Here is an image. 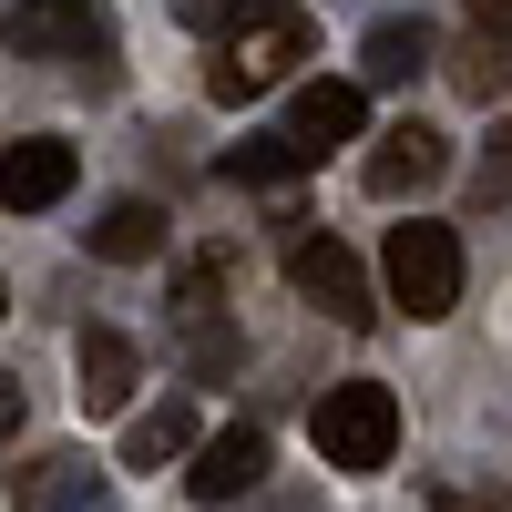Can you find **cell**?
<instances>
[{"label":"cell","mask_w":512,"mask_h":512,"mask_svg":"<svg viewBox=\"0 0 512 512\" xmlns=\"http://www.w3.org/2000/svg\"><path fill=\"white\" fill-rule=\"evenodd\" d=\"M308 52H318V21L297 11V0H256L246 31L226 41V62L205 72V93H216V103H246V93H267V82H287Z\"/></svg>","instance_id":"6da1fadb"},{"label":"cell","mask_w":512,"mask_h":512,"mask_svg":"<svg viewBox=\"0 0 512 512\" xmlns=\"http://www.w3.org/2000/svg\"><path fill=\"white\" fill-rule=\"evenodd\" d=\"M308 441L328 472H390V451H400V400L379 390V379H338V390L308 410Z\"/></svg>","instance_id":"7a4b0ae2"},{"label":"cell","mask_w":512,"mask_h":512,"mask_svg":"<svg viewBox=\"0 0 512 512\" xmlns=\"http://www.w3.org/2000/svg\"><path fill=\"white\" fill-rule=\"evenodd\" d=\"M0 41H11L21 62H72V72L113 82V21H103V0H11V11H0Z\"/></svg>","instance_id":"3957f363"},{"label":"cell","mask_w":512,"mask_h":512,"mask_svg":"<svg viewBox=\"0 0 512 512\" xmlns=\"http://www.w3.org/2000/svg\"><path fill=\"white\" fill-rule=\"evenodd\" d=\"M379 277H390V308H410V318H451V308H461V236L431 226V216H410V226H390Z\"/></svg>","instance_id":"277c9868"},{"label":"cell","mask_w":512,"mask_h":512,"mask_svg":"<svg viewBox=\"0 0 512 512\" xmlns=\"http://www.w3.org/2000/svg\"><path fill=\"white\" fill-rule=\"evenodd\" d=\"M287 287L308 297L328 328H369V318H379V308H369V267H359L338 236H297V246H287Z\"/></svg>","instance_id":"5b68a950"},{"label":"cell","mask_w":512,"mask_h":512,"mask_svg":"<svg viewBox=\"0 0 512 512\" xmlns=\"http://www.w3.org/2000/svg\"><path fill=\"white\" fill-rule=\"evenodd\" d=\"M451 175V134H431V123H390V134H369V164H359V185L379 195V205H410V195H431Z\"/></svg>","instance_id":"8992f818"},{"label":"cell","mask_w":512,"mask_h":512,"mask_svg":"<svg viewBox=\"0 0 512 512\" xmlns=\"http://www.w3.org/2000/svg\"><path fill=\"white\" fill-rule=\"evenodd\" d=\"M277 134L308 154V164L338 154V144H359V134H369V82H297V103H287Z\"/></svg>","instance_id":"52a82bcc"},{"label":"cell","mask_w":512,"mask_h":512,"mask_svg":"<svg viewBox=\"0 0 512 512\" xmlns=\"http://www.w3.org/2000/svg\"><path fill=\"white\" fill-rule=\"evenodd\" d=\"M134 390H144V349L123 328H82L72 338V400L93 420H113V410H134Z\"/></svg>","instance_id":"ba28073f"},{"label":"cell","mask_w":512,"mask_h":512,"mask_svg":"<svg viewBox=\"0 0 512 512\" xmlns=\"http://www.w3.org/2000/svg\"><path fill=\"white\" fill-rule=\"evenodd\" d=\"M62 195H72V144L62 134L0 144V205H11V216H41V205H62Z\"/></svg>","instance_id":"9c48e42d"},{"label":"cell","mask_w":512,"mask_h":512,"mask_svg":"<svg viewBox=\"0 0 512 512\" xmlns=\"http://www.w3.org/2000/svg\"><path fill=\"white\" fill-rule=\"evenodd\" d=\"M256 482H267V431H256V420L216 431V441L185 461V492H195V502H236V492H256Z\"/></svg>","instance_id":"30bf717a"},{"label":"cell","mask_w":512,"mask_h":512,"mask_svg":"<svg viewBox=\"0 0 512 512\" xmlns=\"http://www.w3.org/2000/svg\"><path fill=\"white\" fill-rule=\"evenodd\" d=\"M195 451H205L195 400H154V410L123 420V472H164V461H195Z\"/></svg>","instance_id":"8fae6325"},{"label":"cell","mask_w":512,"mask_h":512,"mask_svg":"<svg viewBox=\"0 0 512 512\" xmlns=\"http://www.w3.org/2000/svg\"><path fill=\"white\" fill-rule=\"evenodd\" d=\"M82 246L103 256V267H154L164 256V205H144V195H113L93 226H82Z\"/></svg>","instance_id":"7c38bea8"},{"label":"cell","mask_w":512,"mask_h":512,"mask_svg":"<svg viewBox=\"0 0 512 512\" xmlns=\"http://www.w3.org/2000/svg\"><path fill=\"white\" fill-rule=\"evenodd\" d=\"M441 62V41H431V21H369V41H359V82H420Z\"/></svg>","instance_id":"4fadbf2b"},{"label":"cell","mask_w":512,"mask_h":512,"mask_svg":"<svg viewBox=\"0 0 512 512\" xmlns=\"http://www.w3.org/2000/svg\"><path fill=\"white\" fill-rule=\"evenodd\" d=\"M21 502H31V512H113L103 472H93L82 451H52V461H31V472H21Z\"/></svg>","instance_id":"5bb4252c"},{"label":"cell","mask_w":512,"mask_h":512,"mask_svg":"<svg viewBox=\"0 0 512 512\" xmlns=\"http://www.w3.org/2000/svg\"><path fill=\"white\" fill-rule=\"evenodd\" d=\"M216 175H226V185H256V195H277V205H287V185L308 175V154H297L287 134H246V144L216 164Z\"/></svg>","instance_id":"9a60e30c"},{"label":"cell","mask_w":512,"mask_h":512,"mask_svg":"<svg viewBox=\"0 0 512 512\" xmlns=\"http://www.w3.org/2000/svg\"><path fill=\"white\" fill-rule=\"evenodd\" d=\"M175 338H185V379H236V328H226V308L216 318H175Z\"/></svg>","instance_id":"2e32d148"},{"label":"cell","mask_w":512,"mask_h":512,"mask_svg":"<svg viewBox=\"0 0 512 512\" xmlns=\"http://www.w3.org/2000/svg\"><path fill=\"white\" fill-rule=\"evenodd\" d=\"M431 512H512L502 482H461V472H431Z\"/></svg>","instance_id":"e0dca14e"},{"label":"cell","mask_w":512,"mask_h":512,"mask_svg":"<svg viewBox=\"0 0 512 512\" xmlns=\"http://www.w3.org/2000/svg\"><path fill=\"white\" fill-rule=\"evenodd\" d=\"M246 11H256V0H175V21H185V31H205V41H236V31H246Z\"/></svg>","instance_id":"ac0fdd59"},{"label":"cell","mask_w":512,"mask_h":512,"mask_svg":"<svg viewBox=\"0 0 512 512\" xmlns=\"http://www.w3.org/2000/svg\"><path fill=\"white\" fill-rule=\"evenodd\" d=\"M502 82H512V52H502V41H482V52H461V93H472V103H492Z\"/></svg>","instance_id":"d6986e66"},{"label":"cell","mask_w":512,"mask_h":512,"mask_svg":"<svg viewBox=\"0 0 512 512\" xmlns=\"http://www.w3.org/2000/svg\"><path fill=\"white\" fill-rule=\"evenodd\" d=\"M482 195H512V134H492V154H482Z\"/></svg>","instance_id":"ffe728a7"},{"label":"cell","mask_w":512,"mask_h":512,"mask_svg":"<svg viewBox=\"0 0 512 512\" xmlns=\"http://www.w3.org/2000/svg\"><path fill=\"white\" fill-rule=\"evenodd\" d=\"M472 31L482 41H512V0H472Z\"/></svg>","instance_id":"44dd1931"},{"label":"cell","mask_w":512,"mask_h":512,"mask_svg":"<svg viewBox=\"0 0 512 512\" xmlns=\"http://www.w3.org/2000/svg\"><path fill=\"white\" fill-rule=\"evenodd\" d=\"M21 441V379H0V451Z\"/></svg>","instance_id":"7402d4cb"},{"label":"cell","mask_w":512,"mask_h":512,"mask_svg":"<svg viewBox=\"0 0 512 512\" xmlns=\"http://www.w3.org/2000/svg\"><path fill=\"white\" fill-rule=\"evenodd\" d=\"M0 318H11V287H0Z\"/></svg>","instance_id":"603a6c76"}]
</instances>
